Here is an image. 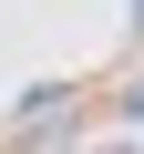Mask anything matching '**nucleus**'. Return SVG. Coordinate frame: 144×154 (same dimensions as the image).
I'll use <instances>...</instances> for the list:
<instances>
[{"instance_id": "f257e3e1", "label": "nucleus", "mask_w": 144, "mask_h": 154, "mask_svg": "<svg viewBox=\"0 0 144 154\" xmlns=\"http://www.w3.org/2000/svg\"><path fill=\"white\" fill-rule=\"evenodd\" d=\"M124 113H134V123H144V72H134V82H124Z\"/></svg>"}]
</instances>
